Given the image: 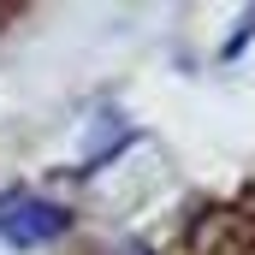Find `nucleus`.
I'll use <instances>...</instances> for the list:
<instances>
[{
	"instance_id": "f257e3e1",
	"label": "nucleus",
	"mask_w": 255,
	"mask_h": 255,
	"mask_svg": "<svg viewBox=\"0 0 255 255\" xmlns=\"http://www.w3.org/2000/svg\"><path fill=\"white\" fill-rule=\"evenodd\" d=\"M60 232H65V214L54 202H42V196H30V190H6L0 196V238H6L12 250L54 244Z\"/></svg>"
}]
</instances>
